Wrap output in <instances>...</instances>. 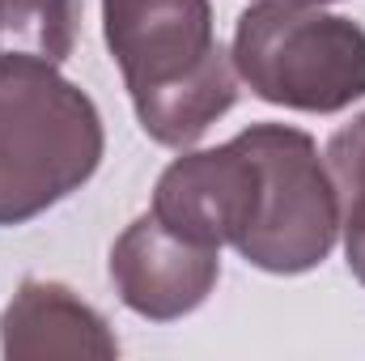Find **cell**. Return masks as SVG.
Wrapping results in <instances>:
<instances>
[{"label":"cell","mask_w":365,"mask_h":361,"mask_svg":"<svg viewBox=\"0 0 365 361\" xmlns=\"http://www.w3.org/2000/svg\"><path fill=\"white\" fill-rule=\"evenodd\" d=\"M102 39L153 145L191 149L238 102L212 0H102Z\"/></svg>","instance_id":"6da1fadb"},{"label":"cell","mask_w":365,"mask_h":361,"mask_svg":"<svg viewBox=\"0 0 365 361\" xmlns=\"http://www.w3.org/2000/svg\"><path fill=\"white\" fill-rule=\"evenodd\" d=\"M106 132L60 64L0 56V230L26 225L98 175Z\"/></svg>","instance_id":"7a4b0ae2"},{"label":"cell","mask_w":365,"mask_h":361,"mask_svg":"<svg viewBox=\"0 0 365 361\" xmlns=\"http://www.w3.org/2000/svg\"><path fill=\"white\" fill-rule=\"evenodd\" d=\"M230 56L238 81L284 111L336 115L365 98V30L319 4H251Z\"/></svg>","instance_id":"3957f363"},{"label":"cell","mask_w":365,"mask_h":361,"mask_svg":"<svg viewBox=\"0 0 365 361\" xmlns=\"http://www.w3.org/2000/svg\"><path fill=\"white\" fill-rule=\"evenodd\" d=\"M259 162V208L234 251L259 272H314L340 238V200L310 132L289 123H251L238 132Z\"/></svg>","instance_id":"277c9868"},{"label":"cell","mask_w":365,"mask_h":361,"mask_svg":"<svg viewBox=\"0 0 365 361\" xmlns=\"http://www.w3.org/2000/svg\"><path fill=\"white\" fill-rule=\"evenodd\" d=\"M259 208V162L242 136L217 149H179L153 187V217L204 247H234Z\"/></svg>","instance_id":"5b68a950"},{"label":"cell","mask_w":365,"mask_h":361,"mask_svg":"<svg viewBox=\"0 0 365 361\" xmlns=\"http://www.w3.org/2000/svg\"><path fill=\"white\" fill-rule=\"evenodd\" d=\"M110 285L119 302L149 319L175 323L200 310L221 280V247H204L162 225L153 213L136 217L110 247Z\"/></svg>","instance_id":"8992f818"},{"label":"cell","mask_w":365,"mask_h":361,"mask_svg":"<svg viewBox=\"0 0 365 361\" xmlns=\"http://www.w3.org/2000/svg\"><path fill=\"white\" fill-rule=\"evenodd\" d=\"M0 353L9 361H110L119 357V340L110 323L68 285L30 276L0 315Z\"/></svg>","instance_id":"52a82bcc"},{"label":"cell","mask_w":365,"mask_h":361,"mask_svg":"<svg viewBox=\"0 0 365 361\" xmlns=\"http://www.w3.org/2000/svg\"><path fill=\"white\" fill-rule=\"evenodd\" d=\"M77 0H0V56H30L64 64L77 51Z\"/></svg>","instance_id":"ba28073f"},{"label":"cell","mask_w":365,"mask_h":361,"mask_svg":"<svg viewBox=\"0 0 365 361\" xmlns=\"http://www.w3.org/2000/svg\"><path fill=\"white\" fill-rule=\"evenodd\" d=\"M336 200H340V234H344V260L349 272L365 285V115L344 123L323 153Z\"/></svg>","instance_id":"9c48e42d"},{"label":"cell","mask_w":365,"mask_h":361,"mask_svg":"<svg viewBox=\"0 0 365 361\" xmlns=\"http://www.w3.org/2000/svg\"><path fill=\"white\" fill-rule=\"evenodd\" d=\"M284 4H319L323 9V4H336V0H284Z\"/></svg>","instance_id":"30bf717a"}]
</instances>
